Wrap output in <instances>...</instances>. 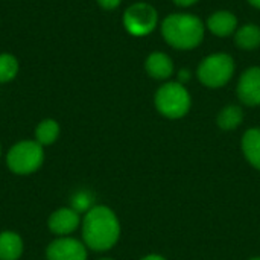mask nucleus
I'll use <instances>...</instances> for the list:
<instances>
[{
    "instance_id": "nucleus-5",
    "label": "nucleus",
    "mask_w": 260,
    "mask_h": 260,
    "mask_svg": "<svg viewBox=\"0 0 260 260\" xmlns=\"http://www.w3.org/2000/svg\"><path fill=\"white\" fill-rule=\"evenodd\" d=\"M233 72V58L227 53H215L203 59L198 67V78L206 87L219 88L232 79Z\"/></svg>"
},
{
    "instance_id": "nucleus-11",
    "label": "nucleus",
    "mask_w": 260,
    "mask_h": 260,
    "mask_svg": "<svg viewBox=\"0 0 260 260\" xmlns=\"http://www.w3.org/2000/svg\"><path fill=\"white\" fill-rule=\"evenodd\" d=\"M238 18L229 11H218L207 20V27L218 37H229L236 30Z\"/></svg>"
},
{
    "instance_id": "nucleus-1",
    "label": "nucleus",
    "mask_w": 260,
    "mask_h": 260,
    "mask_svg": "<svg viewBox=\"0 0 260 260\" xmlns=\"http://www.w3.org/2000/svg\"><path fill=\"white\" fill-rule=\"evenodd\" d=\"M82 242L91 251H108L120 238V222L117 215L107 206L91 207L81 222Z\"/></svg>"
},
{
    "instance_id": "nucleus-16",
    "label": "nucleus",
    "mask_w": 260,
    "mask_h": 260,
    "mask_svg": "<svg viewBox=\"0 0 260 260\" xmlns=\"http://www.w3.org/2000/svg\"><path fill=\"white\" fill-rule=\"evenodd\" d=\"M235 40L241 49L253 50L260 44V27L256 24H245L236 32Z\"/></svg>"
},
{
    "instance_id": "nucleus-22",
    "label": "nucleus",
    "mask_w": 260,
    "mask_h": 260,
    "mask_svg": "<svg viewBox=\"0 0 260 260\" xmlns=\"http://www.w3.org/2000/svg\"><path fill=\"white\" fill-rule=\"evenodd\" d=\"M140 260H166L163 256H160V254H148V256H145L143 259Z\"/></svg>"
},
{
    "instance_id": "nucleus-15",
    "label": "nucleus",
    "mask_w": 260,
    "mask_h": 260,
    "mask_svg": "<svg viewBox=\"0 0 260 260\" xmlns=\"http://www.w3.org/2000/svg\"><path fill=\"white\" fill-rule=\"evenodd\" d=\"M244 120V111L238 105H229L218 114V126L224 131L236 129Z\"/></svg>"
},
{
    "instance_id": "nucleus-10",
    "label": "nucleus",
    "mask_w": 260,
    "mask_h": 260,
    "mask_svg": "<svg viewBox=\"0 0 260 260\" xmlns=\"http://www.w3.org/2000/svg\"><path fill=\"white\" fill-rule=\"evenodd\" d=\"M24 251L23 239L18 233L0 232V260H18Z\"/></svg>"
},
{
    "instance_id": "nucleus-14",
    "label": "nucleus",
    "mask_w": 260,
    "mask_h": 260,
    "mask_svg": "<svg viewBox=\"0 0 260 260\" xmlns=\"http://www.w3.org/2000/svg\"><path fill=\"white\" fill-rule=\"evenodd\" d=\"M59 137V123L53 119L41 120L35 128V139L43 148L53 145Z\"/></svg>"
},
{
    "instance_id": "nucleus-6",
    "label": "nucleus",
    "mask_w": 260,
    "mask_h": 260,
    "mask_svg": "<svg viewBox=\"0 0 260 260\" xmlns=\"http://www.w3.org/2000/svg\"><path fill=\"white\" fill-rule=\"evenodd\" d=\"M157 11L148 3H136L123 14V26L134 37H145L157 24Z\"/></svg>"
},
{
    "instance_id": "nucleus-17",
    "label": "nucleus",
    "mask_w": 260,
    "mask_h": 260,
    "mask_svg": "<svg viewBox=\"0 0 260 260\" xmlns=\"http://www.w3.org/2000/svg\"><path fill=\"white\" fill-rule=\"evenodd\" d=\"M18 73V61L11 53H0V84L12 81Z\"/></svg>"
},
{
    "instance_id": "nucleus-4",
    "label": "nucleus",
    "mask_w": 260,
    "mask_h": 260,
    "mask_svg": "<svg viewBox=\"0 0 260 260\" xmlns=\"http://www.w3.org/2000/svg\"><path fill=\"white\" fill-rule=\"evenodd\" d=\"M155 107L168 119H180L190 110V94L180 82H168L155 93Z\"/></svg>"
},
{
    "instance_id": "nucleus-25",
    "label": "nucleus",
    "mask_w": 260,
    "mask_h": 260,
    "mask_svg": "<svg viewBox=\"0 0 260 260\" xmlns=\"http://www.w3.org/2000/svg\"><path fill=\"white\" fill-rule=\"evenodd\" d=\"M250 260H260V257H253V259H250Z\"/></svg>"
},
{
    "instance_id": "nucleus-24",
    "label": "nucleus",
    "mask_w": 260,
    "mask_h": 260,
    "mask_svg": "<svg viewBox=\"0 0 260 260\" xmlns=\"http://www.w3.org/2000/svg\"><path fill=\"white\" fill-rule=\"evenodd\" d=\"M99 260H114V259H110V257H102V259Z\"/></svg>"
},
{
    "instance_id": "nucleus-13",
    "label": "nucleus",
    "mask_w": 260,
    "mask_h": 260,
    "mask_svg": "<svg viewBox=\"0 0 260 260\" xmlns=\"http://www.w3.org/2000/svg\"><path fill=\"white\" fill-rule=\"evenodd\" d=\"M242 152L247 161L260 171V129L251 128L242 137Z\"/></svg>"
},
{
    "instance_id": "nucleus-19",
    "label": "nucleus",
    "mask_w": 260,
    "mask_h": 260,
    "mask_svg": "<svg viewBox=\"0 0 260 260\" xmlns=\"http://www.w3.org/2000/svg\"><path fill=\"white\" fill-rule=\"evenodd\" d=\"M120 2L122 0H98V3L104 8V9H114V8H117L119 5H120Z\"/></svg>"
},
{
    "instance_id": "nucleus-18",
    "label": "nucleus",
    "mask_w": 260,
    "mask_h": 260,
    "mask_svg": "<svg viewBox=\"0 0 260 260\" xmlns=\"http://www.w3.org/2000/svg\"><path fill=\"white\" fill-rule=\"evenodd\" d=\"M70 207L73 210H76L79 215H85L91 207H94L93 204V195L88 190H78L72 195L70 198Z\"/></svg>"
},
{
    "instance_id": "nucleus-26",
    "label": "nucleus",
    "mask_w": 260,
    "mask_h": 260,
    "mask_svg": "<svg viewBox=\"0 0 260 260\" xmlns=\"http://www.w3.org/2000/svg\"><path fill=\"white\" fill-rule=\"evenodd\" d=\"M0 157H2V143H0Z\"/></svg>"
},
{
    "instance_id": "nucleus-12",
    "label": "nucleus",
    "mask_w": 260,
    "mask_h": 260,
    "mask_svg": "<svg viewBox=\"0 0 260 260\" xmlns=\"http://www.w3.org/2000/svg\"><path fill=\"white\" fill-rule=\"evenodd\" d=\"M146 72L149 76L155 79H168L174 73V64L172 59L161 52H154L146 59Z\"/></svg>"
},
{
    "instance_id": "nucleus-21",
    "label": "nucleus",
    "mask_w": 260,
    "mask_h": 260,
    "mask_svg": "<svg viewBox=\"0 0 260 260\" xmlns=\"http://www.w3.org/2000/svg\"><path fill=\"white\" fill-rule=\"evenodd\" d=\"M177 5H180V6H190V5H193L195 2H198V0H174Z\"/></svg>"
},
{
    "instance_id": "nucleus-23",
    "label": "nucleus",
    "mask_w": 260,
    "mask_h": 260,
    "mask_svg": "<svg viewBox=\"0 0 260 260\" xmlns=\"http://www.w3.org/2000/svg\"><path fill=\"white\" fill-rule=\"evenodd\" d=\"M253 6H256V8H260V0H248Z\"/></svg>"
},
{
    "instance_id": "nucleus-9",
    "label": "nucleus",
    "mask_w": 260,
    "mask_h": 260,
    "mask_svg": "<svg viewBox=\"0 0 260 260\" xmlns=\"http://www.w3.org/2000/svg\"><path fill=\"white\" fill-rule=\"evenodd\" d=\"M238 96L248 107L260 105V67H251L242 73L238 82Z\"/></svg>"
},
{
    "instance_id": "nucleus-20",
    "label": "nucleus",
    "mask_w": 260,
    "mask_h": 260,
    "mask_svg": "<svg viewBox=\"0 0 260 260\" xmlns=\"http://www.w3.org/2000/svg\"><path fill=\"white\" fill-rule=\"evenodd\" d=\"M189 78H190L189 70H181V72L178 73V82H180V84H183V82L189 81Z\"/></svg>"
},
{
    "instance_id": "nucleus-8",
    "label": "nucleus",
    "mask_w": 260,
    "mask_h": 260,
    "mask_svg": "<svg viewBox=\"0 0 260 260\" xmlns=\"http://www.w3.org/2000/svg\"><path fill=\"white\" fill-rule=\"evenodd\" d=\"M81 222H82L81 215L69 206V207L56 209L49 216L47 227L53 235H56L58 238H62V236H70L72 233H75L81 227Z\"/></svg>"
},
{
    "instance_id": "nucleus-3",
    "label": "nucleus",
    "mask_w": 260,
    "mask_h": 260,
    "mask_svg": "<svg viewBox=\"0 0 260 260\" xmlns=\"http://www.w3.org/2000/svg\"><path fill=\"white\" fill-rule=\"evenodd\" d=\"M44 163V148L37 140L17 142L6 152V166L15 175H30Z\"/></svg>"
},
{
    "instance_id": "nucleus-7",
    "label": "nucleus",
    "mask_w": 260,
    "mask_h": 260,
    "mask_svg": "<svg viewBox=\"0 0 260 260\" xmlns=\"http://www.w3.org/2000/svg\"><path fill=\"white\" fill-rule=\"evenodd\" d=\"M88 248L72 236L53 239L46 248V260H87Z\"/></svg>"
},
{
    "instance_id": "nucleus-2",
    "label": "nucleus",
    "mask_w": 260,
    "mask_h": 260,
    "mask_svg": "<svg viewBox=\"0 0 260 260\" xmlns=\"http://www.w3.org/2000/svg\"><path fill=\"white\" fill-rule=\"evenodd\" d=\"M165 40L175 49L189 50L197 47L204 37L203 21L190 14H172L161 24Z\"/></svg>"
}]
</instances>
